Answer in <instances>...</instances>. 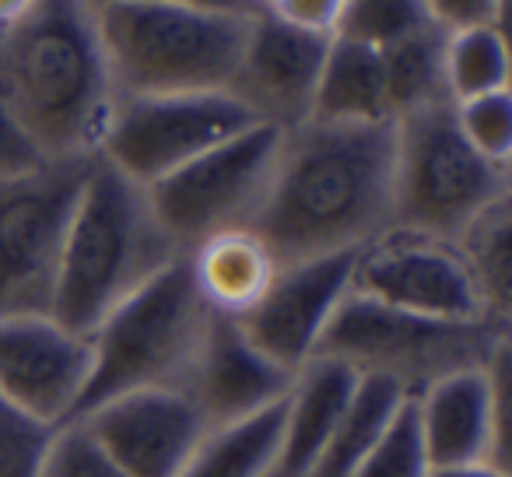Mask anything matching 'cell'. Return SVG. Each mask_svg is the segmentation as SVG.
Listing matches in <instances>:
<instances>
[{
    "mask_svg": "<svg viewBox=\"0 0 512 477\" xmlns=\"http://www.w3.org/2000/svg\"><path fill=\"white\" fill-rule=\"evenodd\" d=\"M39 155L25 144V137L15 130V123L8 120L4 106H0V179L4 176H18V172H29L36 169Z\"/></svg>",
    "mask_w": 512,
    "mask_h": 477,
    "instance_id": "d6a6232c",
    "label": "cell"
},
{
    "mask_svg": "<svg viewBox=\"0 0 512 477\" xmlns=\"http://www.w3.org/2000/svg\"><path fill=\"white\" fill-rule=\"evenodd\" d=\"M456 127L481 158L512 165V95L495 92L481 99L453 102Z\"/></svg>",
    "mask_w": 512,
    "mask_h": 477,
    "instance_id": "83f0119b",
    "label": "cell"
},
{
    "mask_svg": "<svg viewBox=\"0 0 512 477\" xmlns=\"http://www.w3.org/2000/svg\"><path fill=\"white\" fill-rule=\"evenodd\" d=\"M214 316L193 285L186 257L176 260L88 334L92 376L74 418L120 393L179 390Z\"/></svg>",
    "mask_w": 512,
    "mask_h": 477,
    "instance_id": "8992f818",
    "label": "cell"
},
{
    "mask_svg": "<svg viewBox=\"0 0 512 477\" xmlns=\"http://www.w3.org/2000/svg\"><path fill=\"white\" fill-rule=\"evenodd\" d=\"M446 88L453 102L509 92V46H505L502 25L449 29Z\"/></svg>",
    "mask_w": 512,
    "mask_h": 477,
    "instance_id": "d4e9b609",
    "label": "cell"
},
{
    "mask_svg": "<svg viewBox=\"0 0 512 477\" xmlns=\"http://www.w3.org/2000/svg\"><path fill=\"white\" fill-rule=\"evenodd\" d=\"M249 4H253V8H271L274 0H249Z\"/></svg>",
    "mask_w": 512,
    "mask_h": 477,
    "instance_id": "8d00e7d4",
    "label": "cell"
},
{
    "mask_svg": "<svg viewBox=\"0 0 512 477\" xmlns=\"http://www.w3.org/2000/svg\"><path fill=\"white\" fill-rule=\"evenodd\" d=\"M88 0H32L0 29V106L39 162H88L116 109Z\"/></svg>",
    "mask_w": 512,
    "mask_h": 477,
    "instance_id": "7a4b0ae2",
    "label": "cell"
},
{
    "mask_svg": "<svg viewBox=\"0 0 512 477\" xmlns=\"http://www.w3.org/2000/svg\"><path fill=\"white\" fill-rule=\"evenodd\" d=\"M428 477H509V470L481 460V463H456V467H432Z\"/></svg>",
    "mask_w": 512,
    "mask_h": 477,
    "instance_id": "836d02e7",
    "label": "cell"
},
{
    "mask_svg": "<svg viewBox=\"0 0 512 477\" xmlns=\"http://www.w3.org/2000/svg\"><path fill=\"white\" fill-rule=\"evenodd\" d=\"M456 250L470 271L484 316L512 327V197L477 214L456 235Z\"/></svg>",
    "mask_w": 512,
    "mask_h": 477,
    "instance_id": "44dd1931",
    "label": "cell"
},
{
    "mask_svg": "<svg viewBox=\"0 0 512 477\" xmlns=\"http://www.w3.org/2000/svg\"><path fill=\"white\" fill-rule=\"evenodd\" d=\"M358 372L334 358H309L295 372L288 397L281 404V449L278 474L306 477L313 460L320 456L323 442L330 439L334 425L341 421L344 407L351 404L358 386Z\"/></svg>",
    "mask_w": 512,
    "mask_h": 477,
    "instance_id": "ac0fdd59",
    "label": "cell"
},
{
    "mask_svg": "<svg viewBox=\"0 0 512 477\" xmlns=\"http://www.w3.org/2000/svg\"><path fill=\"white\" fill-rule=\"evenodd\" d=\"M407 400V393L400 386L386 383L376 376H362L355 386V397L344 407L341 421L334 425L330 439L323 442L320 456L313 460V467L306 470V477H351L358 470V463L369 456V449L379 442L383 428L390 425V418L397 414V407Z\"/></svg>",
    "mask_w": 512,
    "mask_h": 477,
    "instance_id": "7402d4cb",
    "label": "cell"
},
{
    "mask_svg": "<svg viewBox=\"0 0 512 477\" xmlns=\"http://www.w3.org/2000/svg\"><path fill=\"white\" fill-rule=\"evenodd\" d=\"M36 477H127L106 453L99 442L88 435L81 421L53 428V439L39 460Z\"/></svg>",
    "mask_w": 512,
    "mask_h": 477,
    "instance_id": "f1b7e54d",
    "label": "cell"
},
{
    "mask_svg": "<svg viewBox=\"0 0 512 477\" xmlns=\"http://www.w3.org/2000/svg\"><path fill=\"white\" fill-rule=\"evenodd\" d=\"M355 257L358 253H330L281 264L264 299L235 323L267 358L299 372L316 355L323 330L351 292Z\"/></svg>",
    "mask_w": 512,
    "mask_h": 477,
    "instance_id": "5bb4252c",
    "label": "cell"
},
{
    "mask_svg": "<svg viewBox=\"0 0 512 477\" xmlns=\"http://www.w3.org/2000/svg\"><path fill=\"white\" fill-rule=\"evenodd\" d=\"M295 372L256 348L228 316H214L179 393L193 400L207 428H228L285 404Z\"/></svg>",
    "mask_w": 512,
    "mask_h": 477,
    "instance_id": "e0dca14e",
    "label": "cell"
},
{
    "mask_svg": "<svg viewBox=\"0 0 512 477\" xmlns=\"http://www.w3.org/2000/svg\"><path fill=\"white\" fill-rule=\"evenodd\" d=\"M341 4H344V0H274L267 11H274L281 22L295 25V29H302V32L334 36Z\"/></svg>",
    "mask_w": 512,
    "mask_h": 477,
    "instance_id": "4dcf8cb0",
    "label": "cell"
},
{
    "mask_svg": "<svg viewBox=\"0 0 512 477\" xmlns=\"http://www.w3.org/2000/svg\"><path fill=\"white\" fill-rule=\"evenodd\" d=\"M127 477H179L207 439V421L179 390H134L88 407L81 418Z\"/></svg>",
    "mask_w": 512,
    "mask_h": 477,
    "instance_id": "4fadbf2b",
    "label": "cell"
},
{
    "mask_svg": "<svg viewBox=\"0 0 512 477\" xmlns=\"http://www.w3.org/2000/svg\"><path fill=\"white\" fill-rule=\"evenodd\" d=\"M186 264H190V278L207 309L228 316V320H242L264 299L281 267L253 228L214 235L193 253H186Z\"/></svg>",
    "mask_w": 512,
    "mask_h": 477,
    "instance_id": "d6986e66",
    "label": "cell"
},
{
    "mask_svg": "<svg viewBox=\"0 0 512 477\" xmlns=\"http://www.w3.org/2000/svg\"><path fill=\"white\" fill-rule=\"evenodd\" d=\"M53 428L0 393V477H36Z\"/></svg>",
    "mask_w": 512,
    "mask_h": 477,
    "instance_id": "f546056e",
    "label": "cell"
},
{
    "mask_svg": "<svg viewBox=\"0 0 512 477\" xmlns=\"http://www.w3.org/2000/svg\"><path fill=\"white\" fill-rule=\"evenodd\" d=\"M88 162H43L0 179V316L50 313L60 250Z\"/></svg>",
    "mask_w": 512,
    "mask_h": 477,
    "instance_id": "9c48e42d",
    "label": "cell"
},
{
    "mask_svg": "<svg viewBox=\"0 0 512 477\" xmlns=\"http://www.w3.org/2000/svg\"><path fill=\"white\" fill-rule=\"evenodd\" d=\"M281 404L239 425L214 428L179 477H267L278 470Z\"/></svg>",
    "mask_w": 512,
    "mask_h": 477,
    "instance_id": "cb8c5ba5",
    "label": "cell"
},
{
    "mask_svg": "<svg viewBox=\"0 0 512 477\" xmlns=\"http://www.w3.org/2000/svg\"><path fill=\"white\" fill-rule=\"evenodd\" d=\"M428 25H442L428 8V0H344L334 36L386 50L400 39L425 32Z\"/></svg>",
    "mask_w": 512,
    "mask_h": 477,
    "instance_id": "484cf974",
    "label": "cell"
},
{
    "mask_svg": "<svg viewBox=\"0 0 512 477\" xmlns=\"http://www.w3.org/2000/svg\"><path fill=\"white\" fill-rule=\"evenodd\" d=\"M351 292L432 320H488L456 243L407 228H390L358 250Z\"/></svg>",
    "mask_w": 512,
    "mask_h": 477,
    "instance_id": "8fae6325",
    "label": "cell"
},
{
    "mask_svg": "<svg viewBox=\"0 0 512 477\" xmlns=\"http://www.w3.org/2000/svg\"><path fill=\"white\" fill-rule=\"evenodd\" d=\"M393 137V228L456 243L477 214L512 197V165H495L470 148L453 102L393 120Z\"/></svg>",
    "mask_w": 512,
    "mask_h": 477,
    "instance_id": "52a82bcc",
    "label": "cell"
},
{
    "mask_svg": "<svg viewBox=\"0 0 512 477\" xmlns=\"http://www.w3.org/2000/svg\"><path fill=\"white\" fill-rule=\"evenodd\" d=\"M92 8H106V4H120V0H88ZM183 4H197V8H218V11H239V15H256L264 8H253L249 0H183Z\"/></svg>",
    "mask_w": 512,
    "mask_h": 477,
    "instance_id": "e575fe53",
    "label": "cell"
},
{
    "mask_svg": "<svg viewBox=\"0 0 512 477\" xmlns=\"http://www.w3.org/2000/svg\"><path fill=\"white\" fill-rule=\"evenodd\" d=\"M278 144V127L256 123L232 141L186 162L183 169L144 186L158 221L183 257L221 232L253 228L271 186Z\"/></svg>",
    "mask_w": 512,
    "mask_h": 477,
    "instance_id": "ba28073f",
    "label": "cell"
},
{
    "mask_svg": "<svg viewBox=\"0 0 512 477\" xmlns=\"http://www.w3.org/2000/svg\"><path fill=\"white\" fill-rule=\"evenodd\" d=\"M92 376V341L50 313L0 316V393L60 428L78 414Z\"/></svg>",
    "mask_w": 512,
    "mask_h": 477,
    "instance_id": "7c38bea8",
    "label": "cell"
},
{
    "mask_svg": "<svg viewBox=\"0 0 512 477\" xmlns=\"http://www.w3.org/2000/svg\"><path fill=\"white\" fill-rule=\"evenodd\" d=\"M428 8L446 29L505 22V0H428Z\"/></svg>",
    "mask_w": 512,
    "mask_h": 477,
    "instance_id": "1f68e13d",
    "label": "cell"
},
{
    "mask_svg": "<svg viewBox=\"0 0 512 477\" xmlns=\"http://www.w3.org/2000/svg\"><path fill=\"white\" fill-rule=\"evenodd\" d=\"M256 123L232 92L137 95L116 102L95 158L151 186Z\"/></svg>",
    "mask_w": 512,
    "mask_h": 477,
    "instance_id": "30bf717a",
    "label": "cell"
},
{
    "mask_svg": "<svg viewBox=\"0 0 512 477\" xmlns=\"http://www.w3.org/2000/svg\"><path fill=\"white\" fill-rule=\"evenodd\" d=\"M505 379H509V351H502L484 369L456 372L411 397L428 467L488 460L509 470V460H505Z\"/></svg>",
    "mask_w": 512,
    "mask_h": 477,
    "instance_id": "2e32d148",
    "label": "cell"
},
{
    "mask_svg": "<svg viewBox=\"0 0 512 477\" xmlns=\"http://www.w3.org/2000/svg\"><path fill=\"white\" fill-rule=\"evenodd\" d=\"M446 39V25H428L418 36L400 39V43L379 50L390 120L439 106V102H453L446 88Z\"/></svg>",
    "mask_w": 512,
    "mask_h": 477,
    "instance_id": "603a6c76",
    "label": "cell"
},
{
    "mask_svg": "<svg viewBox=\"0 0 512 477\" xmlns=\"http://www.w3.org/2000/svg\"><path fill=\"white\" fill-rule=\"evenodd\" d=\"M29 8H32V0H0V29L8 22H15L18 15H25Z\"/></svg>",
    "mask_w": 512,
    "mask_h": 477,
    "instance_id": "d590c367",
    "label": "cell"
},
{
    "mask_svg": "<svg viewBox=\"0 0 512 477\" xmlns=\"http://www.w3.org/2000/svg\"><path fill=\"white\" fill-rule=\"evenodd\" d=\"M95 15L116 99L232 92L253 18L183 0H120Z\"/></svg>",
    "mask_w": 512,
    "mask_h": 477,
    "instance_id": "277c9868",
    "label": "cell"
},
{
    "mask_svg": "<svg viewBox=\"0 0 512 477\" xmlns=\"http://www.w3.org/2000/svg\"><path fill=\"white\" fill-rule=\"evenodd\" d=\"M183 260L141 183L92 158L67 221L50 316L92 334L120 302Z\"/></svg>",
    "mask_w": 512,
    "mask_h": 477,
    "instance_id": "3957f363",
    "label": "cell"
},
{
    "mask_svg": "<svg viewBox=\"0 0 512 477\" xmlns=\"http://www.w3.org/2000/svg\"><path fill=\"white\" fill-rule=\"evenodd\" d=\"M327 123H393L386 102V78L379 50L330 36L316 85L313 116Z\"/></svg>",
    "mask_w": 512,
    "mask_h": 477,
    "instance_id": "ffe728a7",
    "label": "cell"
},
{
    "mask_svg": "<svg viewBox=\"0 0 512 477\" xmlns=\"http://www.w3.org/2000/svg\"><path fill=\"white\" fill-rule=\"evenodd\" d=\"M267 477H285V474H278V470H274V474H267Z\"/></svg>",
    "mask_w": 512,
    "mask_h": 477,
    "instance_id": "74e56055",
    "label": "cell"
},
{
    "mask_svg": "<svg viewBox=\"0 0 512 477\" xmlns=\"http://www.w3.org/2000/svg\"><path fill=\"white\" fill-rule=\"evenodd\" d=\"M393 123L306 120L281 130L253 232L278 264L358 253L393 228Z\"/></svg>",
    "mask_w": 512,
    "mask_h": 477,
    "instance_id": "6da1fadb",
    "label": "cell"
},
{
    "mask_svg": "<svg viewBox=\"0 0 512 477\" xmlns=\"http://www.w3.org/2000/svg\"><path fill=\"white\" fill-rule=\"evenodd\" d=\"M428 470L432 467H428L425 446H421L414 400L407 397L351 477H428Z\"/></svg>",
    "mask_w": 512,
    "mask_h": 477,
    "instance_id": "4316f807",
    "label": "cell"
},
{
    "mask_svg": "<svg viewBox=\"0 0 512 477\" xmlns=\"http://www.w3.org/2000/svg\"><path fill=\"white\" fill-rule=\"evenodd\" d=\"M512 327L491 320H432L379 306L348 292L327 323L316 355L376 376L418 397L432 383L467 369H484L509 351ZM313 355V358H316Z\"/></svg>",
    "mask_w": 512,
    "mask_h": 477,
    "instance_id": "5b68a950",
    "label": "cell"
},
{
    "mask_svg": "<svg viewBox=\"0 0 512 477\" xmlns=\"http://www.w3.org/2000/svg\"><path fill=\"white\" fill-rule=\"evenodd\" d=\"M327 46L330 36L295 29L267 8L256 11L249 18L232 95L260 123H271L278 130L299 127L313 116Z\"/></svg>",
    "mask_w": 512,
    "mask_h": 477,
    "instance_id": "9a60e30c",
    "label": "cell"
}]
</instances>
